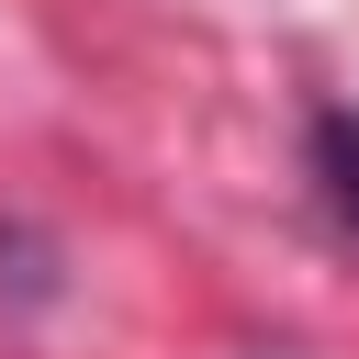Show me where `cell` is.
I'll use <instances>...</instances> for the list:
<instances>
[{"mask_svg": "<svg viewBox=\"0 0 359 359\" xmlns=\"http://www.w3.org/2000/svg\"><path fill=\"white\" fill-rule=\"evenodd\" d=\"M314 191H325V213L359 236V112H314Z\"/></svg>", "mask_w": 359, "mask_h": 359, "instance_id": "1", "label": "cell"}]
</instances>
